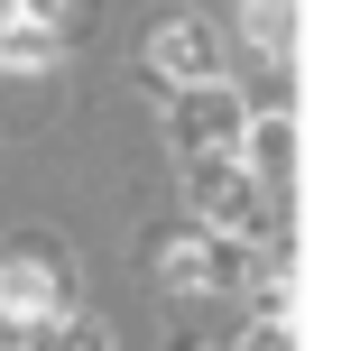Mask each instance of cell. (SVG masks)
<instances>
[{"mask_svg":"<svg viewBox=\"0 0 351 351\" xmlns=\"http://www.w3.org/2000/svg\"><path fill=\"white\" fill-rule=\"evenodd\" d=\"M241 139H250V102L222 84V74L176 93V148H185V158H231Z\"/></svg>","mask_w":351,"mask_h":351,"instance_id":"1","label":"cell"},{"mask_svg":"<svg viewBox=\"0 0 351 351\" xmlns=\"http://www.w3.org/2000/svg\"><path fill=\"white\" fill-rule=\"evenodd\" d=\"M185 185H194V213L213 231H259V176L241 167V148L231 158H185Z\"/></svg>","mask_w":351,"mask_h":351,"instance_id":"2","label":"cell"},{"mask_svg":"<svg viewBox=\"0 0 351 351\" xmlns=\"http://www.w3.org/2000/svg\"><path fill=\"white\" fill-rule=\"evenodd\" d=\"M167 278L176 287H250L259 278V250H250V231H204V241L167 250Z\"/></svg>","mask_w":351,"mask_h":351,"instance_id":"3","label":"cell"},{"mask_svg":"<svg viewBox=\"0 0 351 351\" xmlns=\"http://www.w3.org/2000/svg\"><path fill=\"white\" fill-rule=\"evenodd\" d=\"M56 315H65V268H47V259H10L0 268V324L10 333H37Z\"/></svg>","mask_w":351,"mask_h":351,"instance_id":"4","label":"cell"},{"mask_svg":"<svg viewBox=\"0 0 351 351\" xmlns=\"http://www.w3.org/2000/svg\"><path fill=\"white\" fill-rule=\"evenodd\" d=\"M158 74L167 84H213V74H222V37H213L204 19H167L158 28Z\"/></svg>","mask_w":351,"mask_h":351,"instance_id":"5","label":"cell"},{"mask_svg":"<svg viewBox=\"0 0 351 351\" xmlns=\"http://www.w3.org/2000/svg\"><path fill=\"white\" fill-rule=\"evenodd\" d=\"M0 56H10V65H47L56 28H47V19H0Z\"/></svg>","mask_w":351,"mask_h":351,"instance_id":"6","label":"cell"},{"mask_svg":"<svg viewBox=\"0 0 351 351\" xmlns=\"http://www.w3.org/2000/svg\"><path fill=\"white\" fill-rule=\"evenodd\" d=\"M250 37H259V56H287L296 47V0H250Z\"/></svg>","mask_w":351,"mask_h":351,"instance_id":"7","label":"cell"},{"mask_svg":"<svg viewBox=\"0 0 351 351\" xmlns=\"http://www.w3.org/2000/svg\"><path fill=\"white\" fill-rule=\"evenodd\" d=\"M28 351H111V333L102 324H37Z\"/></svg>","mask_w":351,"mask_h":351,"instance_id":"8","label":"cell"},{"mask_svg":"<svg viewBox=\"0 0 351 351\" xmlns=\"http://www.w3.org/2000/svg\"><path fill=\"white\" fill-rule=\"evenodd\" d=\"M241 351H287V324H278V315H259V324H250V342H241Z\"/></svg>","mask_w":351,"mask_h":351,"instance_id":"9","label":"cell"},{"mask_svg":"<svg viewBox=\"0 0 351 351\" xmlns=\"http://www.w3.org/2000/svg\"><path fill=\"white\" fill-rule=\"evenodd\" d=\"M56 10L65 0H0V19H47V28H56Z\"/></svg>","mask_w":351,"mask_h":351,"instance_id":"10","label":"cell"}]
</instances>
